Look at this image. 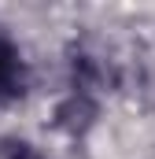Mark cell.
<instances>
[{"mask_svg":"<svg viewBox=\"0 0 155 159\" xmlns=\"http://www.w3.org/2000/svg\"><path fill=\"white\" fill-rule=\"evenodd\" d=\"M59 126L63 129H70V133H81L89 122L96 119V104L89 100V93H74L70 89V96H67V104H59Z\"/></svg>","mask_w":155,"mask_h":159,"instance_id":"cell-2","label":"cell"},{"mask_svg":"<svg viewBox=\"0 0 155 159\" xmlns=\"http://www.w3.org/2000/svg\"><path fill=\"white\" fill-rule=\"evenodd\" d=\"M4 159H44V152L37 144H30V141L11 137V141H4Z\"/></svg>","mask_w":155,"mask_h":159,"instance_id":"cell-3","label":"cell"},{"mask_svg":"<svg viewBox=\"0 0 155 159\" xmlns=\"http://www.w3.org/2000/svg\"><path fill=\"white\" fill-rule=\"evenodd\" d=\"M22 89H26V63H22V52L0 34V100L22 96Z\"/></svg>","mask_w":155,"mask_h":159,"instance_id":"cell-1","label":"cell"}]
</instances>
